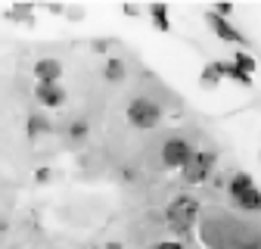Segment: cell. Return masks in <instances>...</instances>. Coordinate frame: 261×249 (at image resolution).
<instances>
[{
  "instance_id": "obj_1",
  "label": "cell",
  "mask_w": 261,
  "mask_h": 249,
  "mask_svg": "<svg viewBox=\"0 0 261 249\" xmlns=\"http://www.w3.org/2000/svg\"><path fill=\"white\" fill-rule=\"evenodd\" d=\"M227 196L233 200V206L240 212H252V215L261 212V190L255 187L249 171H237L230 178V184H227Z\"/></svg>"
},
{
  "instance_id": "obj_2",
  "label": "cell",
  "mask_w": 261,
  "mask_h": 249,
  "mask_svg": "<svg viewBox=\"0 0 261 249\" xmlns=\"http://www.w3.org/2000/svg\"><path fill=\"white\" fill-rule=\"evenodd\" d=\"M165 218H168V228L177 234H190L193 225L199 221V200L193 196H177L165 206Z\"/></svg>"
},
{
  "instance_id": "obj_3",
  "label": "cell",
  "mask_w": 261,
  "mask_h": 249,
  "mask_svg": "<svg viewBox=\"0 0 261 249\" xmlns=\"http://www.w3.org/2000/svg\"><path fill=\"white\" fill-rule=\"evenodd\" d=\"M162 121V106L149 97H134L127 103V124L130 128H140V131H149Z\"/></svg>"
},
{
  "instance_id": "obj_4",
  "label": "cell",
  "mask_w": 261,
  "mask_h": 249,
  "mask_svg": "<svg viewBox=\"0 0 261 249\" xmlns=\"http://www.w3.org/2000/svg\"><path fill=\"white\" fill-rule=\"evenodd\" d=\"M202 240L208 249H230L233 231L227 228V218L224 215H208L202 221Z\"/></svg>"
},
{
  "instance_id": "obj_5",
  "label": "cell",
  "mask_w": 261,
  "mask_h": 249,
  "mask_svg": "<svg viewBox=\"0 0 261 249\" xmlns=\"http://www.w3.org/2000/svg\"><path fill=\"white\" fill-rule=\"evenodd\" d=\"M215 159H218V156H215L212 150H193V156H190L187 165H184V181H190V184H202V181L212 175Z\"/></svg>"
},
{
  "instance_id": "obj_6",
  "label": "cell",
  "mask_w": 261,
  "mask_h": 249,
  "mask_svg": "<svg viewBox=\"0 0 261 249\" xmlns=\"http://www.w3.org/2000/svg\"><path fill=\"white\" fill-rule=\"evenodd\" d=\"M193 143L187 140V137H171V140H165L162 143V165L165 168H184L187 165V159L193 156Z\"/></svg>"
},
{
  "instance_id": "obj_7",
  "label": "cell",
  "mask_w": 261,
  "mask_h": 249,
  "mask_svg": "<svg viewBox=\"0 0 261 249\" xmlns=\"http://www.w3.org/2000/svg\"><path fill=\"white\" fill-rule=\"evenodd\" d=\"M205 22H208V28L215 31V38H221L224 44H240V47H249V38L243 35V31H240L233 22H227V19L215 16V13H208V16H205Z\"/></svg>"
},
{
  "instance_id": "obj_8",
  "label": "cell",
  "mask_w": 261,
  "mask_h": 249,
  "mask_svg": "<svg viewBox=\"0 0 261 249\" xmlns=\"http://www.w3.org/2000/svg\"><path fill=\"white\" fill-rule=\"evenodd\" d=\"M65 87L62 84H38L35 87V100L41 103V106H47V109H59V106H65Z\"/></svg>"
},
{
  "instance_id": "obj_9",
  "label": "cell",
  "mask_w": 261,
  "mask_h": 249,
  "mask_svg": "<svg viewBox=\"0 0 261 249\" xmlns=\"http://www.w3.org/2000/svg\"><path fill=\"white\" fill-rule=\"evenodd\" d=\"M62 72H65L62 62L53 59V56H44V59L35 62V78H38V84H59Z\"/></svg>"
},
{
  "instance_id": "obj_10",
  "label": "cell",
  "mask_w": 261,
  "mask_h": 249,
  "mask_svg": "<svg viewBox=\"0 0 261 249\" xmlns=\"http://www.w3.org/2000/svg\"><path fill=\"white\" fill-rule=\"evenodd\" d=\"M50 131H53V121H50L47 115H41V112H31V115H28V121H25L28 140H41V137H47Z\"/></svg>"
},
{
  "instance_id": "obj_11",
  "label": "cell",
  "mask_w": 261,
  "mask_h": 249,
  "mask_svg": "<svg viewBox=\"0 0 261 249\" xmlns=\"http://www.w3.org/2000/svg\"><path fill=\"white\" fill-rule=\"evenodd\" d=\"M230 249H261V234L249 231V228H240V231H233Z\"/></svg>"
},
{
  "instance_id": "obj_12",
  "label": "cell",
  "mask_w": 261,
  "mask_h": 249,
  "mask_svg": "<svg viewBox=\"0 0 261 249\" xmlns=\"http://www.w3.org/2000/svg\"><path fill=\"white\" fill-rule=\"evenodd\" d=\"M233 66H237V72H243V75H255V69H258V62H255V56H249L246 50H237V56H233Z\"/></svg>"
},
{
  "instance_id": "obj_13",
  "label": "cell",
  "mask_w": 261,
  "mask_h": 249,
  "mask_svg": "<svg viewBox=\"0 0 261 249\" xmlns=\"http://www.w3.org/2000/svg\"><path fill=\"white\" fill-rule=\"evenodd\" d=\"M149 16H152V25H155L159 31H168V28H171V22H168V7H165V4H152V7H149Z\"/></svg>"
},
{
  "instance_id": "obj_14",
  "label": "cell",
  "mask_w": 261,
  "mask_h": 249,
  "mask_svg": "<svg viewBox=\"0 0 261 249\" xmlns=\"http://www.w3.org/2000/svg\"><path fill=\"white\" fill-rule=\"evenodd\" d=\"M87 134H90V124H87L84 118H75V121L69 124V128H65V137H69V140H75V143H81Z\"/></svg>"
},
{
  "instance_id": "obj_15",
  "label": "cell",
  "mask_w": 261,
  "mask_h": 249,
  "mask_svg": "<svg viewBox=\"0 0 261 249\" xmlns=\"http://www.w3.org/2000/svg\"><path fill=\"white\" fill-rule=\"evenodd\" d=\"M221 78H224V72H221V62H208V66L202 69V78H199V84H202V87H215Z\"/></svg>"
},
{
  "instance_id": "obj_16",
  "label": "cell",
  "mask_w": 261,
  "mask_h": 249,
  "mask_svg": "<svg viewBox=\"0 0 261 249\" xmlns=\"http://www.w3.org/2000/svg\"><path fill=\"white\" fill-rule=\"evenodd\" d=\"M124 78H127L124 59H109L106 62V81H124Z\"/></svg>"
},
{
  "instance_id": "obj_17",
  "label": "cell",
  "mask_w": 261,
  "mask_h": 249,
  "mask_svg": "<svg viewBox=\"0 0 261 249\" xmlns=\"http://www.w3.org/2000/svg\"><path fill=\"white\" fill-rule=\"evenodd\" d=\"M221 72H224V78H230V81H237V84H243V87H249V84H252V78H249V75H243V72H237L233 62H221Z\"/></svg>"
},
{
  "instance_id": "obj_18",
  "label": "cell",
  "mask_w": 261,
  "mask_h": 249,
  "mask_svg": "<svg viewBox=\"0 0 261 249\" xmlns=\"http://www.w3.org/2000/svg\"><path fill=\"white\" fill-rule=\"evenodd\" d=\"M10 16H13V19H25V22H31V7H28V4H19V7H13Z\"/></svg>"
},
{
  "instance_id": "obj_19",
  "label": "cell",
  "mask_w": 261,
  "mask_h": 249,
  "mask_svg": "<svg viewBox=\"0 0 261 249\" xmlns=\"http://www.w3.org/2000/svg\"><path fill=\"white\" fill-rule=\"evenodd\" d=\"M215 16H221V19H227V16H230L233 13V4H215V10H212Z\"/></svg>"
},
{
  "instance_id": "obj_20",
  "label": "cell",
  "mask_w": 261,
  "mask_h": 249,
  "mask_svg": "<svg viewBox=\"0 0 261 249\" xmlns=\"http://www.w3.org/2000/svg\"><path fill=\"white\" fill-rule=\"evenodd\" d=\"M152 249H187L184 243H177V240H162V243H155Z\"/></svg>"
},
{
  "instance_id": "obj_21",
  "label": "cell",
  "mask_w": 261,
  "mask_h": 249,
  "mask_svg": "<svg viewBox=\"0 0 261 249\" xmlns=\"http://www.w3.org/2000/svg\"><path fill=\"white\" fill-rule=\"evenodd\" d=\"M35 181H38V184H47V181H50V168H38Z\"/></svg>"
}]
</instances>
